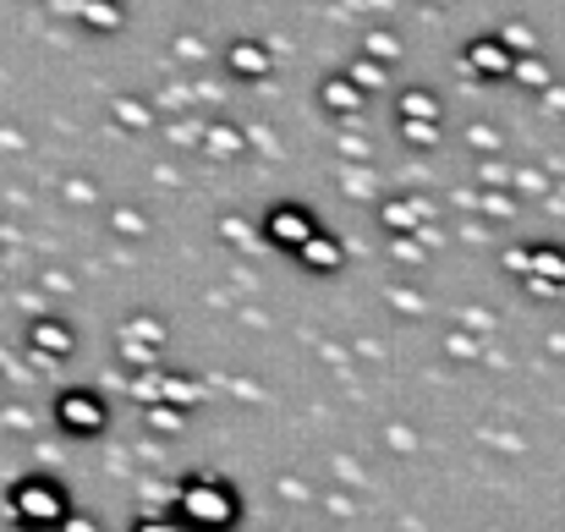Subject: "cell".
<instances>
[{
	"instance_id": "1",
	"label": "cell",
	"mask_w": 565,
	"mask_h": 532,
	"mask_svg": "<svg viewBox=\"0 0 565 532\" xmlns=\"http://www.w3.org/2000/svg\"><path fill=\"white\" fill-rule=\"evenodd\" d=\"M17 511H22L33 528H44L50 517H61V494L44 489V483H22V489H17Z\"/></svg>"
}]
</instances>
